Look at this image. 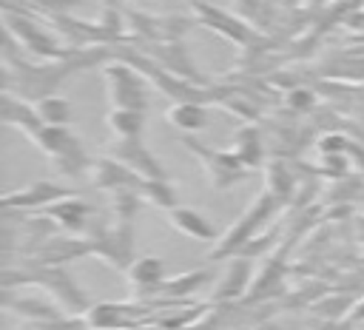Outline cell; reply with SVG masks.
<instances>
[{
    "mask_svg": "<svg viewBox=\"0 0 364 330\" xmlns=\"http://www.w3.org/2000/svg\"><path fill=\"white\" fill-rule=\"evenodd\" d=\"M46 125H65L71 119V105L63 97H43L34 108Z\"/></svg>",
    "mask_w": 364,
    "mask_h": 330,
    "instance_id": "9c48e42d",
    "label": "cell"
},
{
    "mask_svg": "<svg viewBox=\"0 0 364 330\" xmlns=\"http://www.w3.org/2000/svg\"><path fill=\"white\" fill-rule=\"evenodd\" d=\"M361 316H364V304H358V307H355V313H353V319H361Z\"/></svg>",
    "mask_w": 364,
    "mask_h": 330,
    "instance_id": "2e32d148",
    "label": "cell"
},
{
    "mask_svg": "<svg viewBox=\"0 0 364 330\" xmlns=\"http://www.w3.org/2000/svg\"><path fill=\"white\" fill-rule=\"evenodd\" d=\"M139 191H142L151 202H156V205H162V208H173V188H171L165 179L139 182Z\"/></svg>",
    "mask_w": 364,
    "mask_h": 330,
    "instance_id": "7c38bea8",
    "label": "cell"
},
{
    "mask_svg": "<svg viewBox=\"0 0 364 330\" xmlns=\"http://www.w3.org/2000/svg\"><path fill=\"white\" fill-rule=\"evenodd\" d=\"M105 74H108L111 102H117V108H134V111H142L145 108V102H148L145 85H142V80L134 71L117 65V68H108Z\"/></svg>",
    "mask_w": 364,
    "mask_h": 330,
    "instance_id": "6da1fadb",
    "label": "cell"
},
{
    "mask_svg": "<svg viewBox=\"0 0 364 330\" xmlns=\"http://www.w3.org/2000/svg\"><path fill=\"white\" fill-rule=\"evenodd\" d=\"M168 119L182 131H196V128H202L208 122V111L199 102H176L168 111Z\"/></svg>",
    "mask_w": 364,
    "mask_h": 330,
    "instance_id": "52a82bcc",
    "label": "cell"
},
{
    "mask_svg": "<svg viewBox=\"0 0 364 330\" xmlns=\"http://www.w3.org/2000/svg\"><path fill=\"white\" fill-rule=\"evenodd\" d=\"M236 156L245 162V165H256L259 156H262V145H259V134L250 131V128H242L236 134Z\"/></svg>",
    "mask_w": 364,
    "mask_h": 330,
    "instance_id": "30bf717a",
    "label": "cell"
},
{
    "mask_svg": "<svg viewBox=\"0 0 364 330\" xmlns=\"http://www.w3.org/2000/svg\"><path fill=\"white\" fill-rule=\"evenodd\" d=\"M171 225L182 233L193 236V239H213L216 236L213 225L193 208H171Z\"/></svg>",
    "mask_w": 364,
    "mask_h": 330,
    "instance_id": "277c9868",
    "label": "cell"
},
{
    "mask_svg": "<svg viewBox=\"0 0 364 330\" xmlns=\"http://www.w3.org/2000/svg\"><path fill=\"white\" fill-rule=\"evenodd\" d=\"M245 276H247V265H245V262H236V265H233V273H230V284L225 282V284L216 290V299L242 293V287H245Z\"/></svg>",
    "mask_w": 364,
    "mask_h": 330,
    "instance_id": "4fadbf2b",
    "label": "cell"
},
{
    "mask_svg": "<svg viewBox=\"0 0 364 330\" xmlns=\"http://www.w3.org/2000/svg\"><path fill=\"white\" fill-rule=\"evenodd\" d=\"M111 154L119 156L125 165L139 168V174L148 176V179H165V171L159 168V162L154 159V154L142 148L139 137H131V139H122V137H119V142L111 148Z\"/></svg>",
    "mask_w": 364,
    "mask_h": 330,
    "instance_id": "7a4b0ae2",
    "label": "cell"
},
{
    "mask_svg": "<svg viewBox=\"0 0 364 330\" xmlns=\"http://www.w3.org/2000/svg\"><path fill=\"white\" fill-rule=\"evenodd\" d=\"M142 111H134V108H114L108 114V128L114 134H119L122 139H131V137H139L142 134Z\"/></svg>",
    "mask_w": 364,
    "mask_h": 330,
    "instance_id": "ba28073f",
    "label": "cell"
},
{
    "mask_svg": "<svg viewBox=\"0 0 364 330\" xmlns=\"http://www.w3.org/2000/svg\"><path fill=\"white\" fill-rule=\"evenodd\" d=\"M31 3H34V6H37V3H46V6H51V9H65L68 3H77V0H31Z\"/></svg>",
    "mask_w": 364,
    "mask_h": 330,
    "instance_id": "9a60e30c",
    "label": "cell"
},
{
    "mask_svg": "<svg viewBox=\"0 0 364 330\" xmlns=\"http://www.w3.org/2000/svg\"><path fill=\"white\" fill-rule=\"evenodd\" d=\"M60 196H65V191H63V188H57V185H46V182H37V185H31L26 193H6V196H3V205H6V208H11V205L31 208V205L51 202V199H60Z\"/></svg>",
    "mask_w": 364,
    "mask_h": 330,
    "instance_id": "8992f818",
    "label": "cell"
},
{
    "mask_svg": "<svg viewBox=\"0 0 364 330\" xmlns=\"http://www.w3.org/2000/svg\"><path fill=\"white\" fill-rule=\"evenodd\" d=\"M51 216L63 219L71 230H80L85 216H88V208L82 202H68V205H51Z\"/></svg>",
    "mask_w": 364,
    "mask_h": 330,
    "instance_id": "8fae6325",
    "label": "cell"
},
{
    "mask_svg": "<svg viewBox=\"0 0 364 330\" xmlns=\"http://www.w3.org/2000/svg\"><path fill=\"white\" fill-rule=\"evenodd\" d=\"M202 279H208V273H188V276H176V282H165L162 290L168 293H185V290H193L202 284Z\"/></svg>",
    "mask_w": 364,
    "mask_h": 330,
    "instance_id": "5bb4252c",
    "label": "cell"
},
{
    "mask_svg": "<svg viewBox=\"0 0 364 330\" xmlns=\"http://www.w3.org/2000/svg\"><path fill=\"white\" fill-rule=\"evenodd\" d=\"M128 276H131V282H134L142 293L162 290V262H159L156 256H145V259H139L136 265H131Z\"/></svg>",
    "mask_w": 364,
    "mask_h": 330,
    "instance_id": "5b68a950",
    "label": "cell"
},
{
    "mask_svg": "<svg viewBox=\"0 0 364 330\" xmlns=\"http://www.w3.org/2000/svg\"><path fill=\"white\" fill-rule=\"evenodd\" d=\"M91 165H94L91 179H94V185H100V188H128V185H134V191H136V185H139V179H136L125 165H119V162L97 159V162H91Z\"/></svg>",
    "mask_w": 364,
    "mask_h": 330,
    "instance_id": "3957f363",
    "label": "cell"
}]
</instances>
